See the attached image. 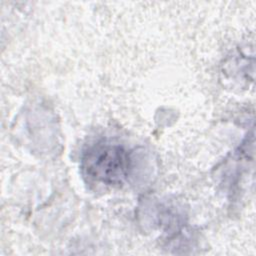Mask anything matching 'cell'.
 <instances>
[{
  "instance_id": "6da1fadb",
  "label": "cell",
  "mask_w": 256,
  "mask_h": 256,
  "mask_svg": "<svg viewBox=\"0 0 256 256\" xmlns=\"http://www.w3.org/2000/svg\"><path fill=\"white\" fill-rule=\"evenodd\" d=\"M81 169L89 180L111 186L120 185L129 174L131 158L123 146L100 141L83 152Z\"/></svg>"
}]
</instances>
